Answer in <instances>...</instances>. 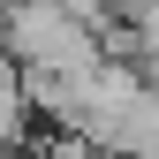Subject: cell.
Instances as JSON below:
<instances>
[{
    "label": "cell",
    "mask_w": 159,
    "mask_h": 159,
    "mask_svg": "<svg viewBox=\"0 0 159 159\" xmlns=\"http://www.w3.org/2000/svg\"><path fill=\"white\" fill-rule=\"evenodd\" d=\"M136 53H144V76L159 84V8H144V15H136Z\"/></svg>",
    "instance_id": "cell-1"
},
{
    "label": "cell",
    "mask_w": 159,
    "mask_h": 159,
    "mask_svg": "<svg viewBox=\"0 0 159 159\" xmlns=\"http://www.w3.org/2000/svg\"><path fill=\"white\" fill-rule=\"evenodd\" d=\"M0 159H23V152H0Z\"/></svg>",
    "instance_id": "cell-2"
}]
</instances>
